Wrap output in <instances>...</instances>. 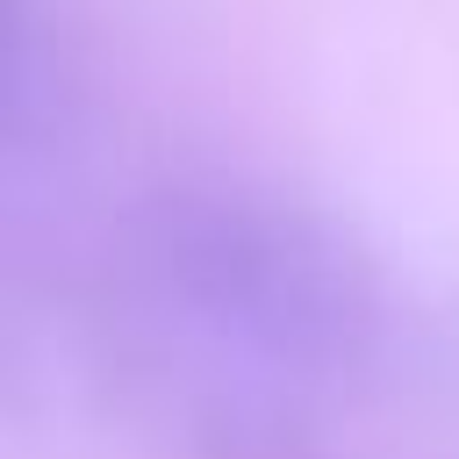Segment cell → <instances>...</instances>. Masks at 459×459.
I'll use <instances>...</instances> for the list:
<instances>
[{
    "label": "cell",
    "instance_id": "2",
    "mask_svg": "<svg viewBox=\"0 0 459 459\" xmlns=\"http://www.w3.org/2000/svg\"><path fill=\"white\" fill-rule=\"evenodd\" d=\"M86 93V43L65 0H7V158L65 151Z\"/></svg>",
    "mask_w": 459,
    "mask_h": 459
},
{
    "label": "cell",
    "instance_id": "1",
    "mask_svg": "<svg viewBox=\"0 0 459 459\" xmlns=\"http://www.w3.org/2000/svg\"><path fill=\"white\" fill-rule=\"evenodd\" d=\"M129 280L265 380H351L380 351V280L359 244L244 179L151 186L129 215Z\"/></svg>",
    "mask_w": 459,
    "mask_h": 459
}]
</instances>
